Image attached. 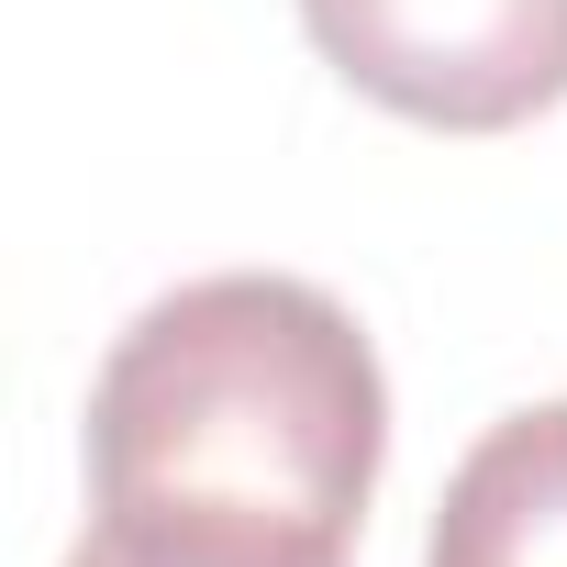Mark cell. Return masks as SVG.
<instances>
[{
    "label": "cell",
    "mask_w": 567,
    "mask_h": 567,
    "mask_svg": "<svg viewBox=\"0 0 567 567\" xmlns=\"http://www.w3.org/2000/svg\"><path fill=\"white\" fill-rule=\"evenodd\" d=\"M423 567H567V401H523L456 456Z\"/></svg>",
    "instance_id": "3"
},
{
    "label": "cell",
    "mask_w": 567,
    "mask_h": 567,
    "mask_svg": "<svg viewBox=\"0 0 567 567\" xmlns=\"http://www.w3.org/2000/svg\"><path fill=\"white\" fill-rule=\"evenodd\" d=\"M390 456V379L312 278L223 267L145 301L90 379V501L156 545L346 556Z\"/></svg>",
    "instance_id": "1"
},
{
    "label": "cell",
    "mask_w": 567,
    "mask_h": 567,
    "mask_svg": "<svg viewBox=\"0 0 567 567\" xmlns=\"http://www.w3.org/2000/svg\"><path fill=\"white\" fill-rule=\"evenodd\" d=\"M68 567H346V556H223V545H156V534L90 523V534L68 545Z\"/></svg>",
    "instance_id": "4"
},
{
    "label": "cell",
    "mask_w": 567,
    "mask_h": 567,
    "mask_svg": "<svg viewBox=\"0 0 567 567\" xmlns=\"http://www.w3.org/2000/svg\"><path fill=\"white\" fill-rule=\"evenodd\" d=\"M346 90L434 134H512L567 101V0H301Z\"/></svg>",
    "instance_id": "2"
}]
</instances>
